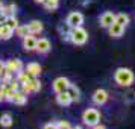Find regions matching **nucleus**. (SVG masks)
Returning a JSON list of instances; mask_svg holds the SVG:
<instances>
[{
	"instance_id": "f257e3e1",
	"label": "nucleus",
	"mask_w": 135,
	"mask_h": 129,
	"mask_svg": "<svg viewBox=\"0 0 135 129\" xmlns=\"http://www.w3.org/2000/svg\"><path fill=\"white\" fill-rule=\"evenodd\" d=\"M114 80L120 87H131L135 80V74L128 67H118L114 73Z\"/></svg>"
},
{
	"instance_id": "f03ea898",
	"label": "nucleus",
	"mask_w": 135,
	"mask_h": 129,
	"mask_svg": "<svg viewBox=\"0 0 135 129\" xmlns=\"http://www.w3.org/2000/svg\"><path fill=\"white\" fill-rule=\"evenodd\" d=\"M67 40L71 41L76 46H84V44L88 41V32L86 29H84L82 26H78V27H71L70 32L67 34Z\"/></svg>"
},
{
	"instance_id": "7ed1b4c3",
	"label": "nucleus",
	"mask_w": 135,
	"mask_h": 129,
	"mask_svg": "<svg viewBox=\"0 0 135 129\" xmlns=\"http://www.w3.org/2000/svg\"><path fill=\"white\" fill-rule=\"evenodd\" d=\"M82 122L84 125H86L88 128L96 126L97 123H100V111L96 108H86L82 112Z\"/></svg>"
},
{
	"instance_id": "20e7f679",
	"label": "nucleus",
	"mask_w": 135,
	"mask_h": 129,
	"mask_svg": "<svg viewBox=\"0 0 135 129\" xmlns=\"http://www.w3.org/2000/svg\"><path fill=\"white\" fill-rule=\"evenodd\" d=\"M20 90L25 93L26 96H27V94H31V93H38L40 90H41V82H40L37 78H29V79L21 85Z\"/></svg>"
},
{
	"instance_id": "39448f33",
	"label": "nucleus",
	"mask_w": 135,
	"mask_h": 129,
	"mask_svg": "<svg viewBox=\"0 0 135 129\" xmlns=\"http://www.w3.org/2000/svg\"><path fill=\"white\" fill-rule=\"evenodd\" d=\"M67 26L70 27H78V26L84 25V14L79 12V11H73L67 15V20H65Z\"/></svg>"
},
{
	"instance_id": "423d86ee",
	"label": "nucleus",
	"mask_w": 135,
	"mask_h": 129,
	"mask_svg": "<svg viewBox=\"0 0 135 129\" xmlns=\"http://www.w3.org/2000/svg\"><path fill=\"white\" fill-rule=\"evenodd\" d=\"M108 99H109L108 91H106V90H103V88H99V90H96V91L93 93V103L97 105V106L105 105L106 102H108Z\"/></svg>"
},
{
	"instance_id": "0eeeda50",
	"label": "nucleus",
	"mask_w": 135,
	"mask_h": 129,
	"mask_svg": "<svg viewBox=\"0 0 135 129\" xmlns=\"http://www.w3.org/2000/svg\"><path fill=\"white\" fill-rule=\"evenodd\" d=\"M5 67H6V71L11 74H15L20 73L21 70H23V62L20 61V59H8L5 62Z\"/></svg>"
},
{
	"instance_id": "6e6552de",
	"label": "nucleus",
	"mask_w": 135,
	"mask_h": 129,
	"mask_svg": "<svg viewBox=\"0 0 135 129\" xmlns=\"http://www.w3.org/2000/svg\"><path fill=\"white\" fill-rule=\"evenodd\" d=\"M70 84H71V82H70L67 78L59 76V78H56V79L53 80L52 88H53V91H55V93H62V91H67V88H68Z\"/></svg>"
},
{
	"instance_id": "1a4fd4ad",
	"label": "nucleus",
	"mask_w": 135,
	"mask_h": 129,
	"mask_svg": "<svg viewBox=\"0 0 135 129\" xmlns=\"http://www.w3.org/2000/svg\"><path fill=\"white\" fill-rule=\"evenodd\" d=\"M99 21H100V26H102V27L108 29V27L115 21V14L112 12V11H105V12L100 15Z\"/></svg>"
},
{
	"instance_id": "9d476101",
	"label": "nucleus",
	"mask_w": 135,
	"mask_h": 129,
	"mask_svg": "<svg viewBox=\"0 0 135 129\" xmlns=\"http://www.w3.org/2000/svg\"><path fill=\"white\" fill-rule=\"evenodd\" d=\"M124 26H122V25H118V23H112V25L108 27V34H109V37L111 38H122L123 35H124Z\"/></svg>"
},
{
	"instance_id": "9b49d317",
	"label": "nucleus",
	"mask_w": 135,
	"mask_h": 129,
	"mask_svg": "<svg viewBox=\"0 0 135 129\" xmlns=\"http://www.w3.org/2000/svg\"><path fill=\"white\" fill-rule=\"evenodd\" d=\"M50 49H52V43H50L47 38H40V40H37V47H35V50H37L38 53H49Z\"/></svg>"
},
{
	"instance_id": "f8f14e48",
	"label": "nucleus",
	"mask_w": 135,
	"mask_h": 129,
	"mask_svg": "<svg viewBox=\"0 0 135 129\" xmlns=\"http://www.w3.org/2000/svg\"><path fill=\"white\" fill-rule=\"evenodd\" d=\"M25 71L29 74L31 78H38L40 73H41V65H40L38 62H29V64L26 65Z\"/></svg>"
},
{
	"instance_id": "ddd939ff",
	"label": "nucleus",
	"mask_w": 135,
	"mask_h": 129,
	"mask_svg": "<svg viewBox=\"0 0 135 129\" xmlns=\"http://www.w3.org/2000/svg\"><path fill=\"white\" fill-rule=\"evenodd\" d=\"M35 47H37V38L33 37L32 34L23 38V49H25L26 52H33Z\"/></svg>"
},
{
	"instance_id": "4468645a",
	"label": "nucleus",
	"mask_w": 135,
	"mask_h": 129,
	"mask_svg": "<svg viewBox=\"0 0 135 129\" xmlns=\"http://www.w3.org/2000/svg\"><path fill=\"white\" fill-rule=\"evenodd\" d=\"M56 103L61 105V106H68V105L73 103V100L68 96L67 91H62V93H56Z\"/></svg>"
},
{
	"instance_id": "2eb2a0df",
	"label": "nucleus",
	"mask_w": 135,
	"mask_h": 129,
	"mask_svg": "<svg viewBox=\"0 0 135 129\" xmlns=\"http://www.w3.org/2000/svg\"><path fill=\"white\" fill-rule=\"evenodd\" d=\"M12 103L15 105H26V102H27V96H26L25 93L21 91V90H17V91H14V96H12V100H11Z\"/></svg>"
},
{
	"instance_id": "dca6fc26",
	"label": "nucleus",
	"mask_w": 135,
	"mask_h": 129,
	"mask_svg": "<svg viewBox=\"0 0 135 129\" xmlns=\"http://www.w3.org/2000/svg\"><path fill=\"white\" fill-rule=\"evenodd\" d=\"M27 27H29V31H31L32 35H37V34H41V32H43L44 25L40 20H32L31 23L27 25Z\"/></svg>"
},
{
	"instance_id": "f3484780",
	"label": "nucleus",
	"mask_w": 135,
	"mask_h": 129,
	"mask_svg": "<svg viewBox=\"0 0 135 129\" xmlns=\"http://www.w3.org/2000/svg\"><path fill=\"white\" fill-rule=\"evenodd\" d=\"M67 93H68V96L71 97L73 102H79L80 100V91H79V88L74 85V84H70V85H68Z\"/></svg>"
},
{
	"instance_id": "a211bd4d",
	"label": "nucleus",
	"mask_w": 135,
	"mask_h": 129,
	"mask_svg": "<svg viewBox=\"0 0 135 129\" xmlns=\"http://www.w3.org/2000/svg\"><path fill=\"white\" fill-rule=\"evenodd\" d=\"M115 23H118V25H122V26H126L131 23V17H129V14L126 12H118L115 14Z\"/></svg>"
},
{
	"instance_id": "6ab92c4d",
	"label": "nucleus",
	"mask_w": 135,
	"mask_h": 129,
	"mask_svg": "<svg viewBox=\"0 0 135 129\" xmlns=\"http://www.w3.org/2000/svg\"><path fill=\"white\" fill-rule=\"evenodd\" d=\"M14 35V31L9 29L6 25L0 26V40H9V38Z\"/></svg>"
},
{
	"instance_id": "aec40b11",
	"label": "nucleus",
	"mask_w": 135,
	"mask_h": 129,
	"mask_svg": "<svg viewBox=\"0 0 135 129\" xmlns=\"http://www.w3.org/2000/svg\"><path fill=\"white\" fill-rule=\"evenodd\" d=\"M5 25H6L9 29L15 31V29L18 27V20L15 18V15H8V17H5Z\"/></svg>"
},
{
	"instance_id": "412c9836",
	"label": "nucleus",
	"mask_w": 135,
	"mask_h": 129,
	"mask_svg": "<svg viewBox=\"0 0 135 129\" xmlns=\"http://www.w3.org/2000/svg\"><path fill=\"white\" fill-rule=\"evenodd\" d=\"M0 126L3 128H11L12 126V116L11 114H2L0 116Z\"/></svg>"
},
{
	"instance_id": "4be33fe9",
	"label": "nucleus",
	"mask_w": 135,
	"mask_h": 129,
	"mask_svg": "<svg viewBox=\"0 0 135 129\" xmlns=\"http://www.w3.org/2000/svg\"><path fill=\"white\" fill-rule=\"evenodd\" d=\"M43 6L46 11H56L59 6V0H44Z\"/></svg>"
},
{
	"instance_id": "5701e85b",
	"label": "nucleus",
	"mask_w": 135,
	"mask_h": 129,
	"mask_svg": "<svg viewBox=\"0 0 135 129\" xmlns=\"http://www.w3.org/2000/svg\"><path fill=\"white\" fill-rule=\"evenodd\" d=\"M14 32H15V35L20 37V38H25V37H27V35H31V31H29L27 25H25V26H20L18 25V27H17Z\"/></svg>"
},
{
	"instance_id": "b1692460",
	"label": "nucleus",
	"mask_w": 135,
	"mask_h": 129,
	"mask_svg": "<svg viewBox=\"0 0 135 129\" xmlns=\"http://www.w3.org/2000/svg\"><path fill=\"white\" fill-rule=\"evenodd\" d=\"M29 78H31V76H29V74L26 73L25 70H21L20 73L15 74V79H17V80L20 82V85H23V84H25V82H26L27 79H29Z\"/></svg>"
},
{
	"instance_id": "393cba45",
	"label": "nucleus",
	"mask_w": 135,
	"mask_h": 129,
	"mask_svg": "<svg viewBox=\"0 0 135 129\" xmlns=\"http://www.w3.org/2000/svg\"><path fill=\"white\" fill-rule=\"evenodd\" d=\"M17 12V6L15 5H9V6H5V12H3V17H8V15H15Z\"/></svg>"
},
{
	"instance_id": "a878e982",
	"label": "nucleus",
	"mask_w": 135,
	"mask_h": 129,
	"mask_svg": "<svg viewBox=\"0 0 135 129\" xmlns=\"http://www.w3.org/2000/svg\"><path fill=\"white\" fill-rule=\"evenodd\" d=\"M9 87L12 88L14 91H17V90H20L21 88V85H20V82L15 78H11V80H9Z\"/></svg>"
},
{
	"instance_id": "bb28decb",
	"label": "nucleus",
	"mask_w": 135,
	"mask_h": 129,
	"mask_svg": "<svg viewBox=\"0 0 135 129\" xmlns=\"http://www.w3.org/2000/svg\"><path fill=\"white\" fill-rule=\"evenodd\" d=\"M56 126H58V129H71V125L67 122V120H61V122L56 123Z\"/></svg>"
},
{
	"instance_id": "cd10ccee",
	"label": "nucleus",
	"mask_w": 135,
	"mask_h": 129,
	"mask_svg": "<svg viewBox=\"0 0 135 129\" xmlns=\"http://www.w3.org/2000/svg\"><path fill=\"white\" fill-rule=\"evenodd\" d=\"M6 67H5V62H0V80L5 78V74H6Z\"/></svg>"
},
{
	"instance_id": "c85d7f7f",
	"label": "nucleus",
	"mask_w": 135,
	"mask_h": 129,
	"mask_svg": "<svg viewBox=\"0 0 135 129\" xmlns=\"http://www.w3.org/2000/svg\"><path fill=\"white\" fill-rule=\"evenodd\" d=\"M43 129H58V126H56V123H47L43 126Z\"/></svg>"
},
{
	"instance_id": "c756f323",
	"label": "nucleus",
	"mask_w": 135,
	"mask_h": 129,
	"mask_svg": "<svg viewBox=\"0 0 135 129\" xmlns=\"http://www.w3.org/2000/svg\"><path fill=\"white\" fill-rule=\"evenodd\" d=\"M3 12H5V6H3V3L0 2V17H3Z\"/></svg>"
},
{
	"instance_id": "7c9ffc66",
	"label": "nucleus",
	"mask_w": 135,
	"mask_h": 129,
	"mask_svg": "<svg viewBox=\"0 0 135 129\" xmlns=\"http://www.w3.org/2000/svg\"><path fill=\"white\" fill-rule=\"evenodd\" d=\"M93 129H106V128H105L103 125H100V123H97L96 126H93Z\"/></svg>"
},
{
	"instance_id": "2f4dec72",
	"label": "nucleus",
	"mask_w": 135,
	"mask_h": 129,
	"mask_svg": "<svg viewBox=\"0 0 135 129\" xmlns=\"http://www.w3.org/2000/svg\"><path fill=\"white\" fill-rule=\"evenodd\" d=\"M71 129H82V126H78L76 125V126H71Z\"/></svg>"
},
{
	"instance_id": "473e14b6",
	"label": "nucleus",
	"mask_w": 135,
	"mask_h": 129,
	"mask_svg": "<svg viewBox=\"0 0 135 129\" xmlns=\"http://www.w3.org/2000/svg\"><path fill=\"white\" fill-rule=\"evenodd\" d=\"M35 2H37V3H41V5L44 3V0H35Z\"/></svg>"
},
{
	"instance_id": "72a5a7b5",
	"label": "nucleus",
	"mask_w": 135,
	"mask_h": 129,
	"mask_svg": "<svg viewBox=\"0 0 135 129\" xmlns=\"http://www.w3.org/2000/svg\"><path fill=\"white\" fill-rule=\"evenodd\" d=\"M2 100H3V99H2V96H0V102H2Z\"/></svg>"
},
{
	"instance_id": "f704fd0d",
	"label": "nucleus",
	"mask_w": 135,
	"mask_h": 129,
	"mask_svg": "<svg viewBox=\"0 0 135 129\" xmlns=\"http://www.w3.org/2000/svg\"><path fill=\"white\" fill-rule=\"evenodd\" d=\"M88 129H93V128H88Z\"/></svg>"
}]
</instances>
